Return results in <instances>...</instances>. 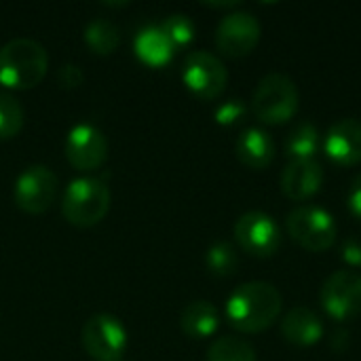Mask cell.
Masks as SVG:
<instances>
[{"mask_svg": "<svg viewBox=\"0 0 361 361\" xmlns=\"http://www.w3.org/2000/svg\"><path fill=\"white\" fill-rule=\"evenodd\" d=\"M182 80L199 99H216L228 82V70L220 57L207 51H192L182 66Z\"/></svg>", "mask_w": 361, "mask_h": 361, "instance_id": "52a82bcc", "label": "cell"}, {"mask_svg": "<svg viewBox=\"0 0 361 361\" xmlns=\"http://www.w3.org/2000/svg\"><path fill=\"white\" fill-rule=\"evenodd\" d=\"M133 49H135V55L140 57V61L150 68L167 66L176 51V47L171 44L167 34L161 30V25L144 27L133 40Z\"/></svg>", "mask_w": 361, "mask_h": 361, "instance_id": "e0dca14e", "label": "cell"}, {"mask_svg": "<svg viewBox=\"0 0 361 361\" xmlns=\"http://www.w3.org/2000/svg\"><path fill=\"white\" fill-rule=\"evenodd\" d=\"M319 150V131L313 123L305 121V123H298L288 140H286V154L296 161V159H315Z\"/></svg>", "mask_w": 361, "mask_h": 361, "instance_id": "ffe728a7", "label": "cell"}, {"mask_svg": "<svg viewBox=\"0 0 361 361\" xmlns=\"http://www.w3.org/2000/svg\"><path fill=\"white\" fill-rule=\"evenodd\" d=\"M57 80L63 89H76L78 85H82L85 74L76 63H63L57 72Z\"/></svg>", "mask_w": 361, "mask_h": 361, "instance_id": "484cf974", "label": "cell"}, {"mask_svg": "<svg viewBox=\"0 0 361 361\" xmlns=\"http://www.w3.org/2000/svg\"><path fill=\"white\" fill-rule=\"evenodd\" d=\"M237 157L250 169H264L275 159V140L260 127H247L237 137Z\"/></svg>", "mask_w": 361, "mask_h": 361, "instance_id": "2e32d148", "label": "cell"}, {"mask_svg": "<svg viewBox=\"0 0 361 361\" xmlns=\"http://www.w3.org/2000/svg\"><path fill=\"white\" fill-rule=\"evenodd\" d=\"M283 298L269 281H247L239 286L226 300L228 324L243 334L269 330L281 315Z\"/></svg>", "mask_w": 361, "mask_h": 361, "instance_id": "6da1fadb", "label": "cell"}, {"mask_svg": "<svg viewBox=\"0 0 361 361\" xmlns=\"http://www.w3.org/2000/svg\"><path fill=\"white\" fill-rule=\"evenodd\" d=\"M324 324L309 307H294L281 322V334L290 345L313 347L324 338Z\"/></svg>", "mask_w": 361, "mask_h": 361, "instance_id": "9a60e30c", "label": "cell"}, {"mask_svg": "<svg viewBox=\"0 0 361 361\" xmlns=\"http://www.w3.org/2000/svg\"><path fill=\"white\" fill-rule=\"evenodd\" d=\"M80 341L85 351L95 361H116L127 349V330L118 317L97 313L85 322Z\"/></svg>", "mask_w": 361, "mask_h": 361, "instance_id": "8992f818", "label": "cell"}, {"mask_svg": "<svg viewBox=\"0 0 361 361\" xmlns=\"http://www.w3.org/2000/svg\"><path fill=\"white\" fill-rule=\"evenodd\" d=\"M15 205L32 216L51 209L57 197V176L44 165H32L19 173L13 188Z\"/></svg>", "mask_w": 361, "mask_h": 361, "instance_id": "ba28073f", "label": "cell"}, {"mask_svg": "<svg viewBox=\"0 0 361 361\" xmlns=\"http://www.w3.org/2000/svg\"><path fill=\"white\" fill-rule=\"evenodd\" d=\"M262 36L260 21L247 11H235L222 17L216 30V47L222 55L239 59L250 55Z\"/></svg>", "mask_w": 361, "mask_h": 361, "instance_id": "30bf717a", "label": "cell"}, {"mask_svg": "<svg viewBox=\"0 0 361 361\" xmlns=\"http://www.w3.org/2000/svg\"><path fill=\"white\" fill-rule=\"evenodd\" d=\"M207 6H214V8H233V6H239L237 2H209Z\"/></svg>", "mask_w": 361, "mask_h": 361, "instance_id": "f546056e", "label": "cell"}, {"mask_svg": "<svg viewBox=\"0 0 361 361\" xmlns=\"http://www.w3.org/2000/svg\"><path fill=\"white\" fill-rule=\"evenodd\" d=\"M218 326H220V315L209 300H195L182 309L180 328L192 341H203L214 336Z\"/></svg>", "mask_w": 361, "mask_h": 361, "instance_id": "ac0fdd59", "label": "cell"}, {"mask_svg": "<svg viewBox=\"0 0 361 361\" xmlns=\"http://www.w3.org/2000/svg\"><path fill=\"white\" fill-rule=\"evenodd\" d=\"M235 239L254 258H271L281 247V231L264 212H247L235 222Z\"/></svg>", "mask_w": 361, "mask_h": 361, "instance_id": "8fae6325", "label": "cell"}, {"mask_svg": "<svg viewBox=\"0 0 361 361\" xmlns=\"http://www.w3.org/2000/svg\"><path fill=\"white\" fill-rule=\"evenodd\" d=\"M286 228L302 250L313 254L330 250L338 235L334 216L317 205H300L292 209L286 220Z\"/></svg>", "mask_w": 361, "mask_h": 361, "instance_id": "5b68a950", "label": "cell"}, {"mask_svg": "<svg viewBox=\"0 0 361 361\" xmlns=\"http://www.w3.org/2000/svg\"><path fill=\"white\" fill-rule=\"evenodd\" d=\"M324 186V167L317 159L290 161L281 173V190L288 199L302 203L313 199Z\"/></svg>", "mask_w": 361, "mask_h": 361, "instance_id": "5bb4252c", "label": "cell"}, {"mask_svg": "<svg viewBox=\"0 0 361 361\" xmlns=\"http://www.w3.org/2000/svg\"><path fill=\"white\" fill-rule=\"evenodd\" d=\"M300 106V93L296 82L281 72L267 74L252 97V112L264 125L290 123Z\"/></svg>", "mask_w": 361, "mask_h": 361, "instance_id": "3957f363", "label": "cell"}, {"mask_svg": "<svg viewBox=\"0 0 361 361\" xmlns=\"http://www.w3.org/2000/svg\"><path fill=\"white\" fill-rule=\"evenodd\" d=\"M108 157L106 135L91 123H78L66 137V159L78 171H95Z\"/></svg>", "mask_w": 361, "mask_h": 361, "instance_id": "7c38bea8", "label": "cell"}, {"mask_svg": "<svg viewBox=\"0 0 361 361\" xmlns=\"http://www.w3.org/2000/svg\"><path fill=\"white\" fill-rule=\"evenodd\" d=\"M322 307L334 322H351L361 315V275L355 271L332 273L322 288Z\"/></svg>", "mask_w": 361, "mask_h": 361, "instance_id": "9c48e42d", "label": "cell"}, {"mask_svg": "<svg viewBox=\"0 0 361 361\" xmlns=\"http://www.w3.org/2000/svg\"><path fill=\"white\" fill-rule=\"evenodd\" d=\"M330 347H332L336 353L347 351V347H349V330H343V328L334 330V332H332V338H330Z\"/></svg>", "mask_w": 361, "mask_h": 361, "instance_id": "f1b7e54d", "label": "cell"}, {"mask_svg": "<svg viewBox=\"0 0 361 361\" xmlns=\"http://www.w3.org/2000/svg\"><path fill=\"white\" fill-rule=\"evenodd\" d=\"M326 157L338 167H355L361 163V121L341 118L336 121L324 137Z\"/></svg>", "mask_w": 361, "mask_h": 361, "instance_id": "4fadbf2b", "label": "cell"}, {"mask_svg": "<svg viewBox=\"0 0 361 361\" xmlns=\"http://www.w3.org/2000/svg\"><path fill=\"white\" fill-rule=\"evenodd\" d=\"M207 361H258L254 347L237 336H222L207 349Z\"/></svg>", "mask_w": 361, "mask_h": 361, "instance_id": "44dd1931", "label": "cell"}, {"mask_svg": "<svg viewBox=\"0 0 361 361\" xmlns=\"http://www.w3.org/2000/svg\"><path fill=\"white\" fill-rule=\"evenodd\" d=\"M341 258L349 264V267H361V237L353 235L349 237L345 243H343V250H341Z\"/></svg>", "mask_w": 361, "mask_h": 361, "instance_id": "4316f807", "label": "cell"}, {"mask_svg": "<svg viewBox=\"0 0 361 361\" xmlns=\"http://www.w3.org/2000/svg\"><path fill=\"white\" fill-rule=\"evenodd\" d=\"M245 114H247V106H245L241 99L233 97V99L222 102V104L216 108V114H214V116H216V123H218V125L231 127V125L239 123Z\"/></svg>", "mask_w": 361, "mask_h": 361, "instance_id": "d4e9b609", "label": "cell"}, {"mask_svg": "<svg viewBox=\"0 0 361 361\" xmlns=\"http://www.w3.org/2000/svg\"><path fill=\"white\" fill-rule=\"evenodd\" d=\"M49 68L47 49L32 38H13L0 47V85L25 91L44 78Z\"/></svg>", "mask_w": 361, "mask_h": 361, "instance_id": "7a4b0ae2", "label": "cell"}, {"mask_svg": "<svg viewBox=\"0 0 361 361\" xmlns=\"http://www.w3.org/2000/svg\"><path fill=\"white\" fill-rule=\"evenodd\" d=\"M110 209V190L99 178H76L63 192L61 214L78 228H89L99 224Z\"/></svg>", "mask_w": 361, "mask_h": 361, "instance_id": "277c9868", "label": "cell"}, {"mask_svg": "<svg viewBox=\"0 0 361 361\" xmlns=\"http://www.w3.org/2000/svg\"><path fill=\"white\" fill-rule=\"evenodd\" d=\"M23 127V108L6 91H0V140L15 137Z\"/></svg>", "mask_w": 361, "mask_h": 361, "instance_id": "603a6c76", "label": "cell"}, {"mask_svg": "<svg viewBox=\"0 0 361 361\" xmlns=\"http://www.w3.org/2000/svg\"><path fill=\"white\" fill-rule=\"evenodd\" d=\"M116 361H123V360H116Z\"/></svg>", "mask_w": 361, "mask_h": 361, "instance_id": "4dcf8cb0", "label": "cell"}, {"mask_svg": "<svg viewBox=\"0 0 361 361\" xmlns=\"http://www.w3.org/2000/svg\"><path fill=\"white\" fill-rule=\"evenodd\" d=\"M161 30L167 34V38L171 40V44L178 49V47H186L192 42L195 38V23L188 15L184 13H173L169 15L163 23H161Z\"/></svg>", "mask_w": 361, "mask_h": 361, "instance_id": "cb8c5ba5", "label": "cell"}, {"mask_svg": "<svg viewBox=\"0 0 361 361\" xmlns=\"http://www.w3.org/2000/svg\"><path fill=\"white\" fill-rule=\"evenodd\" d=\"M85 42L89 44V49L97 55H110L118 42H121V32L118 25L110 19H93L87 23L85 27Z\"/></svg>", "mask_w": 361, "mask_h": 361, "instance_id": "d6986e66", "label": "cell"}, {"mask_svg": "<svg viewBox=\"0 0 361 361\" xmlns=\"http://www.w3.org/2000/svg\"><path fill=\"white\" fill-rule=\"evenodd\" d=\"M205 267L214 277H231L239 269L237 250L228 241L214 243L205 254Z\"/></svg>", "mask_w": 361, "mask_h": 361, "instance_id": "7402d4cb", "label": "cell"}, {"mask_svg": "<svg viewBox=\"0 0 361 361\" xmlns=\"http://www.w3.org/2000/svg\"><path fill=\"white\" fill-rule=\"evenodd\" d=\"M347 203H349L351 214L361 220V173H357L355 180L351 182V188H349V195H347Z\"/></svg>", "mask_w": 361, "mask_h": 361, "instance_id": "83f0119b", "label": "cell"}]
</instances>
